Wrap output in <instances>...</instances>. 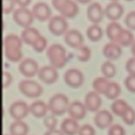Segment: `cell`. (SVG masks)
I'll list each match as a JSON object with an SVG mask.
<instances>
[{
    "instance_id": "e575fe53",
    "label": "cell",
    "mask_w": 135,
    "mask_h": 135,
    "mask_svg": "<svg viewBox=\"0 0 135 135\" xmlns=\"http://www.w3.org/2000/svg\"><path fill=\"white\" fill-rule=\"evenodd\" d=\"M46 43H47V42H46V38L40 35L36 40L35 42L32 44L31 46L34 50L40 52V51H42L46 47Z\"/></svg>"
},
{
    "instance_id": "30bf717a",
    "label": "cell",
    "mask_w": 135,
    "mask_h": 135,
    "mask_svg": "<svg viewBox=\"0 0 135 135\" xmlns=\"http://www.w3.org/2000/svg\"><path fill=\"white\" fill-rule=\"evenodd\" d=\"M32 13L33 16L39 21H44L51 16V9L47 3L43 1H38L32 5Z\"/></svg>"
},
{
    "instance_id": "f6af8a7d",
    "label": "cell",
    "mask_w": 135,
    "mask_h": 135,
    "mask_svg": "<svg viewBox=\"0 0 135 135\" xmlns=\"http://www.w3.org/2000/svg\"><path fill=\"white\" fill-rule=\"evenodd\" d=\"M131 51L132 54L135 57V40L133 42L131 46Z\"/></svg>"
},
{
    "instance_id": "8992f818",
    "label": "cell",
    "mask_w": 135,
    "mask_h": 135,
    "mask_svg": "<svg viewBox=\"0 0 135 135\" xmlns=\"http://www.w3.org/2000/svg\"><path fill=\"white\" fill-rule=\"evenodd\" d=\"M47 27L52 34L59 36L65 32L67 28V22L63 16L54 15L49 20Z\"/></svg>"
},
{
    "instance_id": "ba28073f",
    "label": "cell",
    "mask_w": 135,
    "mask_h": 135,
    "mask_svg": "<svg viewBox=\"0 0 135 135\" xmlns=\"http://www.w3.org/2000/svg\"><path fill=\"white\" fill-rule=\"evenodd\" d=\"M19 72L26 77H31L38 71V65L32 58L26 57L21 60L18 65Z\"/></svg>"
},
{
    "instance_id": "277c9868",
    "label": "cell",
    "mask_w": 135,
    "mask_h": 135,
    "mask_svg": "<svg viewBox=\"0 0 135 135\" xmlns=\"http://www.w3.org/2000/svg\"><path fill=\"white\" fill-rule=\"evenodd\" d=\"M20 92L25 96L30 98L38 97L42 92V88L37 82L28 79L21 80L18 84Z\"/></svg>"
},
{
    "instance_id": "d4e9b609",
    "label": "cell",
    "mask_w": 135,
    "mask_h": 135,
    "mask_svg": "<svg viewBox=\"0 0 135 135\" xmlns=\"http://www.w3.org/2000/svg\"><path fill=\"white\" fill-rule=\"evenodd\" d=\"M4 48L6 47H16L21 49L22 46L21 39L15 34H9L5 36L3 40Z\"/></svg>"
},
{
    "instance_id": "2e32d148",
    "label": "cell",
    "mask_w": 135,
    "mask_h": 135,
    "mask_svg": "<svg viewBox=\"0 0 135 135\" xmlns=\"http://www.w3.org/2000/svg\"><path fill=\"white\" fill-rule=\"evenodd\" d=\"M64 41L67 45L76 49L82 45L83 38L79 30L70 29L65 33Z\"/></svg>"
},
{
    "instance_id": "7402d4cb",
    "label": "cell",
    "mask_w": 135,
    "mask_h": 135,
    "mask_svg": "<svg viewBox=\"0 0 135 135\" xmlns=\"http://www.w3.org/2000/svg\"><path fill=\"white\" fill-rule=\"evenodd\" d=\"M40 35V34L35 28L30 27V26L25 28L21 32V37L22 40L26 44L30 45L35 42L36 40Z\"/></svg>"
},
{
    "instance_id": "f1b7e54d",
    "label": "cell",
    "mask_w": 135,
    "mask_h": 135,
    "mask_svg": "<svg viewBox=\"0 0 135 135\" xmlns=\"http://www.w3.org/2000/svg\"><path fill=\"white\" fill-rule=\"evenodd\" d=\"M108 79L105 77L102 76H98L94 79L92 81V86L95 90V91L100 94H104V91L108 86Z\"/></svg>"
},
{
    "instance_id": "cb8c5ba5",
    "label": "cell",
    "mask_w": 135,
    "mask_h": 135,
    "mask_svg": "<svg viewBox=\"0 0 135 135\" xmlns=\"http://www.w3.org/2000/svg\"><path fill=\"white\" fill-rule=\"evenodd\" d=\"M122 28H123L118 22L115 21H112L108 23L106 26L105 32H106L107 37L112 42H115L119 33L120 32Z\"/></svg>"
},
{
    "instance_id": "b9f144b4",
    "label": "cell",
    "mask_w": 135,
    "mask_h": 135,
    "mask_svg": "<svg viewBox=\"0 0 135 135\" xmlns=\"http://www.w3.org/2000/svg\"><path fill=\"white\" fill-rule=\"evenodd\" d=\"M11 75L7 71H3L2 73V86L3 88L7 87L11 82Z\"/></svg>"
},
{
    "instance_id": "4316f807",
    "label": "cell",
    "mask_w": 135,
    "mask_h": 135,
    "mask_svg": "<svg viewBox=\"0 0 135 135\" xmlns=\"http://www.w3.org/2000/svg\"><path fill=\"white\" fill-rule=\"evenodd\" d=\"M120 86L115 82H109L104 91V94L108 98L113 100L119 96L120 93Z\"/></svg>"
},
{
    "instance_id": "8fae6325",
    "label": "cell",
    "mask_w": 135,
    "mask_h": 135,
    "mask_svg": "<svg viewBox=\"0 0 135 135\" xmlns=\"http://www.w3.org/2000/svg\"><path fill=\"white\" fill-rule=\"evenodd\" d=\"M37 75L40 80L46 84L54 83L58 76L56 70L54 67L50 65H44L38 69Z\"/></svg>"
},
{
    "instance_id": "f35d334b",
    "label": "cell",
    "mask_w": 135,
    "mask_h": 135,
    "mask_svg": "<svg viewBox=\"0 0 135 135\" xmlns=\"http://www.w3.org/2000/svg\"><path fill=\"white\" fill-rule=\"evenodd\" d=\"M94 128L88 124H84L79 127L78 135H94Z\"/></svg>"
},
{
    "instance_id": "7a4b0ae2",
    "label": "cell",
    "mask_w": 135,
    "mask_h": 135,
    "mask_svg": "<svg viewBox=\"0 0 135 135\" xmlns=\"http://www.w3.org/2000/svg\"><path fill=\"white\" fill-rule=\"evenodd\" d=\"M68 106V98L61 93L55 94L48 101L47 109L52 114L60 115L65 113Z\"/></svg>"
},
{
    "instance_id": "60d3db41",
    "label": "cell",
    "mask_w": 135,
    "mask_h": 135,
    "mask_svg": "<svg viewBox=\"0 0 135 135\" xmlns=\"http://www.w3.org/2000/svg\"><path fill=\"white\" fill-rule=\"evenodd\" d=\"M15 1L13 0H3L2 1V10L4 13H9L11 11L14 7Z\"/></svg>"
},
{
    "instance_id": "836d02e7",
    "label": "cell",
    "mask_w": 135,
    "mask_h": 135,
    "mask_svg": "<svg viewBox=\"0 0 135 135\" xmlns=\"http://www.w3.org/2000/svg\"><path fill=\"white\" fill-rule=\"evenodd\" d=\"M124 22L129 28L135 30V11H130L124 18Z\"/></svg>"
},
{
    "instance_id": "bcb514c9",
    "label": "cell",
    "mask_w": 135,
    "mask_h": 135,
    "mask_svg": "<svg viewBox=\"0 0 135 135\" xmlns=\"http://www.w3.org/2000/svg\"><path fill=\"white\" fill-rule=\"evenodd\" d=\"M133 135H135V133H134V134H133Z\"/></svg>"
},
{
    "instance_id": "52a82bcc",
    "label": "cell",
    "mask_w": 135,
    "mask_h": 135,
    "mask_svg": "<svg viewBox=\"0 0 135 135\" xmlns=\"http://www.w3.org/2000/svg\"><path fill=\"white\" fill-rule=\"evenodd\" d=\"M29 109L26 102L22 100L14 102L9 105L8 112L9 115L16 120L24 118L28 114Z\"/></svg>"
},
{
    "instance_id": "5b68a950",
    "label": "cell",
    "mask_w": 135,
    "mask_h": 135,
    "mask_svg": "<svg viewBox=\"0 0 135 135\" xmlns=\"http://www.w3.org/2000/svg\"><path fill=\"white\" fill-rule=\"evenodd\" d=\"M33 15L28 8L20 7L14 9L12 14V17L16 23L22 27L27 28L33 21Z\"/></svg>"
},
{
    "instance_id": "e0dca14e",
    "label": "cell",
    "mask_w": 135,
    "mask_h": 135,
    "mask_svg": "<svg viewBox=\"0 0 135 135\" xmlns=\"http://www.w3.org/2000/svg\"><path fill=\"white\" fill-rule=\"evenodd\" d=\"M101 103V98L95 91H90L84 96V105L90 112L97 111Z\"/></svg>"
},
{
    "instance_id": "4dcf8cb0",
    "label": "cell",
    "mask_w": 135,
    "mask_h": 135,
    "mask_svg": "<svg viewBox=\"0 0 135 135\" xmlns=\"http://www.w3.org/2000/svg\"><path fill=\"white\" fill-rule=\"evenodd\" d=\"M101 71L106 78H112L115 74V67L109 61H105L101 65Z\"/></svg>"
},
{
    "instance_id": "603a6c76",
    "label": "cell",
    "mask_w": 135,
    "mask_h": 135,
    "mask_svg": "<svg viewBox=\"0 0 135 135\" xmlns=\"http://www.w3.org/2000/svg\"><path fill=\"white\" fill-rule=\"evenodd\" d=\"M134 42V35L130 30L123 28L116 40L115 43L121 46H128Z\"/></svg>"
},
{
    "instance_id": "9a60e30c",
    "label": "cell",
    "mask_w": 135,
    "mask_h": 135,
    "mask_svg": "<svg viewBox=\"0 0 135 135\" xmlns=\"http://www.w3.org/2000/svg\"><path fill=\"white\" fill-rule=\"evenodd\" d=\"M123 13V7L117 1H112L108 3L104 9V13L109 19L115 21L118 19Z\"/></svg>"
},
{
    "instance_id": "7dc6e473",
    "label": "cell",
    "mask_w": 135,
    "mask_h": 135,
    "mask_svg": "<svg viewBox=\"0 0 135 135\" xmlns=\"http://www.w3.org/2000/svg\"><path fill=\"white\" fill-rule=\"evenodd\" d=\"M5 135H8V134H5Z\"/></svg>"
},
{
    "instance_id": "d6986e66",
    "label": "cell",
    "mask_w": 135,
    "mask_h": 135,
    "mask_svg": "<svg viewBox=\"0 0 135 135\" xmlns=\"http://www.w3.org/2000/svg\"><path fill=\"white\" fill-rule=\"evenodd\" d=\"M104 56L109 59H117L121 54V49L117 43L109 42L105 44L102 48Z\"/></svg>"
},
{
    "instance_id": "4fadbf2b",
    "label": "cell",
    "mask_w": 135,
    "mask_h": 135,
    "mask_svg": "<svg viewBox=\"0 0 135 135\" xmlns=\"http://www.w3.org/2000/svg\"><path fill=\"white\" fill-rule=\"evenodd\" d=\"M67 112L69 115L74 119H80L85 116L86 108L80 102L75 100L68 105Z\"/></svg>"
},
{
    "instance_id": "83f0119b",
    "label": "cell",
    "mask_w": 135,
    "mask_h": 135,
    "mask_svg": "<svg viewBox=\"0 0 135 135\" xmlns=\"http://www.w3.org/2000/svg\"><path fill=\"white\" fill-rule=\"evenodd\" d=\"M128 105H129L125 100L122 99H117L112 103L110 108L113 113L121 117Z\"/></svg>"
},
{
    "instance_id": "5bb4252c",
    "label": "cell",
    "mask_w": 135,
    "mask_h": 135,
    "mask_svg": "<svg viewBox=\"0 0 135 135\" xmlns=\"http://www.w3.org/2000/svg\"><path fill=\"white\" fill-rule=\"evenodd\" d=\"M93 121L98 127L105 129L111 126L113 121V116L108 110L102 109L96 113L93 118Z\"/></svg>"
},
{
    "instance_id": "484cf974",
    "label": "cell",
    "mask_w": 135,
    "mask_h": 135,
    "mask_svg": "<svg viewBox=\"0 0 135 135\" xmlns=\"http://www.w3.org/2000/svg\"><path fill=\"white\" fill-rule=\"evenodd\" d=\"M86 35L92 41H98L102 35V28L97 24H92L86 28Z\"/></svg>"
},
{
    "instance_id": "d6a6232c",
    "label": "cell",
    "mask_w": 135,
    "mask_h": 135,
    "mask_svg": "<svg viewBox=\"0 0 135 135\" xmlns=\"http://www.w3.org/2000/svg\"><path fill=\"white\" fill-rule=\"evenodd\" d=\"M121 117L125 123L127 125H133L135 121V112L134 109L130 105H128Z\"/></svg>"
},
{
    "instance_id": "44dd1931",
    "label": "cell",
    "mask_w": 135,
    "mask_h": 135,
    "mask_svg": "<svg viewBox=\"0 0 135 135\" xmlns=\"http://www.w3.org/2000/svg\"><path fill=\"white\" fill-rule=\"evenodd\" d=\"M9 131L11 135H26L28 127L23 121L15 120L9 125Z\"/></svg>"
},
{
    "instance_id": "74e56055",
    "label": "cell",
    "mask_w": 135,
    "mask_h": 135,
    "mask_svg": "<svg viewBox=\"0 0 135 135\" xmlns=\"http://www.w3.org/2000/svg\"><path fill=\"white\" fill-rule=\"evenodd\" d=\"M43 122L46 127H47L49 130H52V129H54L55 127L56 126L57 119L52 115H48L45 116Z\"/></svg>"
},
{
    "instance_id": "1f68e13d",
    "label": "cell",
    "mask_w": 135,
    "mask_h": 135,
    "mask_svg": "<svg viewBox=\"0 0 135 135\" xmlns=\"http://www.w3.org/2000/svg\"><path fill=\"white\" fill-rule=\"evenodd\" d=\"M75 55L79 61H86L90 56V50L85 45H81L75 49Z\"/></svg>"
},
{
    "instance_id": "ffe728a7",
    "label": "cell",
    "mask_w": 135,
    "mask_h": 135,
    "mask_svg": "<svg viewBox=\"0 0 135 135\" xmlns=\"http://www.w3.org/2000/svg\"><path fill=\"white\" fill-rule=\"evenodd\" d=\"M29 112L36 117H43L46 115L47 106L42 100H36L32 102L28 106Z\"/></svg>"
},
{
    "instance_id": "ee69618b",
    "label": "cell",
    "mask_w": 135,
    "mask_h": 135,
    "mask_svg": "<svg viewBox=\"0 0 135 135\" xmlns=\"http://www.w3.org/2000/svg\"><path fill=\"white\" fill-rule=\"evenodd\" d=\"M15 3H16L18 4V5H20L21 7H25L26 5H27L28 4L30 3V1H28V0L21 1V0H19V1H15Z\"/></svg>"
},
{
    "instance_id": "ab89813d",
    "label": "cell",
    "mask_w": 135,
    "mask_h": 135,
    "mask_svg": "<svg viewBox=\"0 0 135 135\" xmlns=\"http://www.w3.org/2000/svg\"><path fill=\"white\" fill-rule=\"evenodd\" d=\"M125 69L129 75H135V57L129 58L125 63Z\"/></svg>"
},
{
    "instance_id": "ac0fdd59",
    "label": "cell",
    "mask_w": 135,
    "mask_h": 135,
    "mask_svg": "<svg viewBox=\"0 0 135 135\" xmlns=\"http://www.w3.org/2000/svg\"><path fill=\"white\" fill-rule=\"evenodd\" d=\"M60 129L63 133L67 135H75L78 133L79 126L76 121L71 117H67L62 120Z\"/></svg>"
},
{
    "instance_id": "7c38bea8",
    "label": "cell",
    "mask_w": 135,
    "mask_h": 135,
    "mask_svg": "<svg viewBox=\"0 0 135 135\" xmlns=\"http://www.w3.org/2000/svg\"><path fill=\"white\" fill-rule=\"evenodd\" d=\"M86 15L90 21L94 24H96L100 22L102 19L104 11L101 5L98 2L94 1L91 3L87 7Z\"/></svg>"
},
{
    "instance_id": "7bdbcfd3",
    "label": "cell",
    "mask_w": 135,
    "mask_h": 135,
    "mask_svg": "<svg viewBox=\"0 0 135 135\" xmlns=\"http://www.w3.org/2000/svg\"><path fill=\"white\" fill-rule=\"evenodd\" d=\"M44 135H63L61 131L58 129H52V130H48L44 133Z\"/></svg>"
},
{
    "instance_id": "3957f363",
    "label": "cell",
    "mask_w": 135,
    "mask_h": 135,
    "mask_svg": "<svg viewBox=\"0 0 135 135\" xmlns=\"http://www.w3.org/2000/svg\"><path fill=\"white\" fill-rule=\"evenodd\" d=\"M51 3L63 17H74L79 11L76 3L72 0H52Z\"/></svg>"
},
{
    "instance_id": "9c48e42d",
    "label": "cell",
    "mask_w": 135,
    "mask_h": 135,
    "mask_svg": "<svg viewBox=\"0 0 135 135\" xmlns=\"http://www.w3.org/2000/svg\"><path fill=\"white\" fill-rule=\"evenodd\" d=\"M63 79L66 84L73 88H76L82 84L83 82V75L79 69L70 68L65 72Z\"/></svg>"
},
{
    "instance_id": "f546056e",
    "label": "cell",
    "mask_w": 135,
    "mask_h": 135,
    "mask_svg": "<svg viewBox=\"0 0 135 135\" xmlns=\"http://www.w3.org/2000/svg\"><path fill=\"white\" fill-rule=\"evenodd\" d=\"M4 54L9 60L16 62L19 61L22 57V52L21 49L15 47L4 48Z\"/></svg>"
},
{
    "instance_id": "d590c367",
    "label": "cell",
    "mask_w": 135,
    "mask_h": 135,
    "mask_svg": "<svg viewBox=\"0 0 135 135\" xmlns=\"http://www.w3.org/2000/svg\"><path fill=\"white\" fill-rule=\"evenodd\" d=\"M124 84L127 89L132 92H135V75H129L124 80Z\"/></svg>"
},
{
    "instance_id": "8d00e7d4",
    "label": "cell",
    "mask_w": 135,
    "mask_h": 135,
    "mask_svg": "<svg viewBox=\"0 0 135 135\" xmlns=\"http://www.w3.org/2000/svg\"><path fill=\"white\" fill-rule=\"evenodd\" d=\"M108 135H125V130L119 124H114L108 129Z\"/></svg>"
},
{
    "instance_id": "6da1fadb",
    "label": "cell",
    "mask_w": 135,
    "mask_h": 135,
    "mask_svg": "<svg viewBox=\"0 0 135 135\" xmlns=\"http://www.w3.org/2000/svg\"><path fill=\"white\" fill-rule=\"evenodd\" d=\"M46 53L50 63L55 68H61L65 65L67 61L66 51L62 45L57 43L53 44L47 47Z\"/></svg>"
}]
</instances>
